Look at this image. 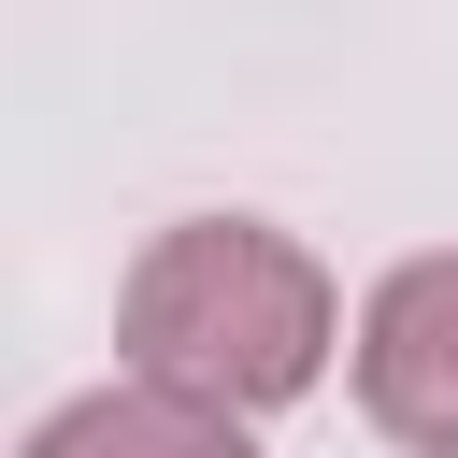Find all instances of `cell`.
Returning a JSON list of instances; mask_svg holds the SVG:
<instances>
[{
	"label": "cell",
	"instance_id": "6da1fadb",
	"mask_svg": "<svg viewBox=\"0 0 458 458\" xmlns=\"http://www.w3.org/2000/svg\"><path fill=\"white\" fill-rule=\"evenodd\" d=\"M114 344H129V386H172L200 415H272L329 372L344 315H329V272L258 229V215H186L129 258L114 286Z\"/></svg>",
	"mask_w": 458,
	"mask_h": 458
},
{
	"label": "cell",
	"instance_id": "7a4b0ae2",
	"mask_svg": "<svg viewBox=\"0 0 458 458\" xmlns=\"http://www.w3.org/2000/svg\"><path fill=\"white\" fill-rule=\"evenodd\" d=\"M358 401L386 444L458 458V258H401L358 301Z\"/></svg>",
	"mask_w": 458,
	"mask_h": 458
},
{
	"label": "cell",
	"instance_id": "3957f363",
	"mask_svg": "<svg viewBox=\"0 0 458 458\" xmlns=\"http://www.w3.org/2000/svg\"><path fill=\"white\" fill-rule=\"evenodd\" d=\"M29 458H258V444H243V415H200L172 386H86L29 429Z\"/></svg>",
	"mask_w": 458,
	"mask_h": 458
}]
</instances>
